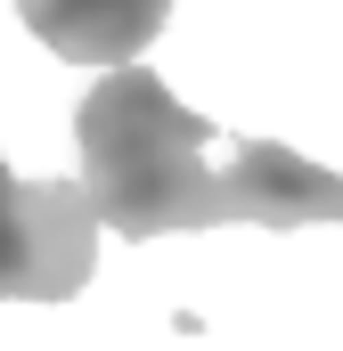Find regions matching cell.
<instances>
[{
	"label": "cell",
	"mask_w": 343,
	"mask_h": 351,
	"mask_svg": "<svg viewBox=\"0 0 343 351\" xmlns=\"http://www.w3.org/2000/svg\"><path fill=\"white\" fill-rule=\"evenodd\" d=\"M74 147H82V196L90 213L123 237L147 245L172 229H213V123L180 106L139 58L106 66V82L74 106Z\"/></svg>",
	"instance_id": "obj_1"
},
{
	"label": "cell",
	"mask_w": 343,
	"mask_h": 351,
	"mask_svg": "<svg viewBox=\"0 0 343 351\" xmlns=\"http://www.w3.org/2000/svg\"><path fill=\"white\" fill-rule=\"evenodd\" d=\"M98 269L82 180H16L0 164V302H74Z\"/></svg>",
	"instance_id": "obj_2"
},
{
	"label": "cell",
	"mask_w": 343,
	"mask_h": 351,
	"mask_svg": "<svg viewBox=\"0 0 343 351\" xmlns=\"http://www.w3.org/2000/svg\"><path fill=\"white\" fill-rule=\"evenodd\" d=\"M221 221H254V229H303V221H343V172H319L311 156L246 139L221 172H213V229Z\"/></svg>",
	"instance_id": "obj_3"
},
{
	"label": "cell",
	"mask_w": 343,
	"mask_h": 351,
	"mask_svg": "<svg viewBox=\"0 0 343 351\" xmlns=\"http://www.w3.org/2000/svg\"><path fill=\"white\" fill-rule=\"evenodd\" d=\"M16 16L66 66H123L164 33L172 0H16Z\"/></svg>",
	"instance_id": "obj_4"
}]
</instances>
